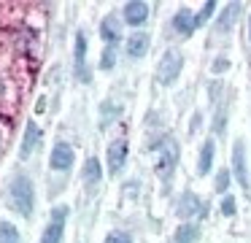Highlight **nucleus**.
<instances>
[{
  "label": "nucleus",
  "instance_id": "obj_26",
  "mask_svg": "<svg viewBox=\"0 0 251 243\" xmlns=\"http://www.w3.org/2000/svg\"><path fill=\"white\" fill-rule=\"evenodd\" d=\"M227 65H229V62H227L224 57L216 59V62H213V73H222V70H227Z\"/></svg>",
  "mask_w": 251,
  "mask_h": 243
},
{
  "label": "nucleus",
  "instance_id": "obj_3",
  "mask_svg": "<svg viewBox=\"0 0 251 243\" xmlns=\"http://www.w3.org/2000/svg\"><path fill=\"white\" fill-rule=\"evenodd\" d=\"M181 68H184V57H181L178 49H168V52L162 54V59H159L157 65V81L162 86H170L176 79H178Z\"/></svg>",
  "mask_w": 251,
  "mask_h": 243
},
{
  "label": "nucleus",
  "instance_id": "obj_18",
  "mask_svg": "<svg viewBox=\"0 0 251 243\" xmlns=\"http://www.w3.org/2000/svg\"><path fill=\"white\" fill-rule=\"evenodd\" d=\"M0 243H22L19 230L11 224V221H0Z\"/></svg>",
  "mask_w": 251,
  "mask_h": 243
},
{
  "label": "nucleus",
  "instance_id": "obj_19",
  "mask_svg": "<svg viewBox=\"0 0 251 243\" xmlns=\"http://www.w3.org/2000/svg\"><path fill=\"white\" fill-rule=\"evenodd\" d=\"M238 11H240V5H238V3H229L227 8L222 11V16H219V30L227 32V30H229V22H232V16L238 14Z\"/></svg>",
  "mask_w": 251,
  "mask_h": 243
},
{
  "label": "nucleus",
  "instance_id": "obj_8",
  "mask_svg": "<svg viewBox=\"0 0 251 243\" xmlns=\"http://www.w3.org/2000/svg\"><path fill=\"white\" fill-rule=\"evenodd\" d=\"M149 46H151V38H149V32H143V30L132 32V35L127 38V57H132V59L146 57Z\"/></svg>",
  "mask_w": 251,
  "mask_h": 243
},
{
  "label": "nucleus",
  "instance_id": "obj_4",
  "mask_svg": "<svg viewBox=\"0 0 251 243\" xmlns=\"http://www.w3.org/2000/svg\"><path fill=\"white\" fill-rule=\"evenodd\" d=\"M87 32L78 30L76 32V79L84 81V84H89L92 81V73H89V65H87Z\"/></svg>",
  "mask_w": 251,
  "mask_h": 243
},
{
  "label": "nucleus",
  "instance_id": "obj_16",
  "mask_svg": "<svg viewBox=\"0 0 251 243\" xmlns=\"http://www.w3.org/2000/svg\"><path fill=\"white\" fill-rule=\"evenodd\" d=\"M213 151H216V143H213L211 138L202 143L200 149V160H197V170H200V176H205V173H211V165H213Z\"/></svg>",
  "mask_w": 251,
  "mask_h": 243
},
{
  "label": "nucleus",
  "instance_id": "obj_25",
  "mask_svg": "<svg viewBox=\"0 0 251 243\" xmlns=\"http://www.w3.org/2000/svg\"><path fill=\"white\" fill-rule=\"evenodd\" d=\"M222 214L224 216H232L235 214V197H229V194H227V197L222 200Z\"/></svg>",
  "mask_w": 251,
  "mask_h": 243
},
{
  "label": "nucleus",
  "instance_id": "obj_13",
  "mask_svg": "<svg viewBox=\"0 0 251 243\" xmlns=\"http://www.w3.org/2000/svg\"><path fill=\"white\" fill-rule=\"evenodd\" d=\"M173 30L181 32V35H192L195 32V14L189 8H178L173 16Z\"/></svg>",
  "mask_w": 251,
  "mask_h": 243
},
{
  "label": "nucleus",
  "instance_id": "obj_23",
  "mask_svg": "<svg viewBox=\"0 0 251 243\" xmlns=\"http://www.w3.org/2000/svg\"><path fill=\"white\" fill-rule=\"evenodd\" d=\"M68 216H71V208H68V205H54V208H51V221H68Z\"/></svg>",
  "mask_w": 251,
  "mask_h": 243
},
{
  "label": "nucleus",
  "instance_id": "obj_9",
  "mask_svg": "<svg viewBox=\"0 0 251 243\" xmlns=\"http://www.w3.org/2000/svg\"><path fill=\"white\" fill-rule=\"evenodd\" d=\"M146 19H149V3H143V0H132V3L125 5V22L127 25L141 27Z\"/></svg>",
  "mask_w": 251,
  "mask_h": 243
},
{
  "label": "nucleus",
  "instance_id": "obj_5",
  "mask_svg": "<svg viewBox=\"0 0 251 243\" xmlns=\"http://www.w3.org/2000/svg\"><path fill=\"white\" fill-rule=\"evenodd\" d=\"M127 154H130V146H127L125 138H116L108 143V151H105V160H108V173H119L127 162Z\"/></svg>",
  "mask_w": 251,
  "mask_h": 243
},
{
  "label": "nucleus",
  "instance_id": "obj_24",
  "mask_svg": "<svg viewBox=\"0 0 251 243\" xmlns=\"http://www.w3.org/2000/svg\"><path fill=\"white\" fill-rule=\"evenodd\" d=\"M229 176H232L229 170H219V173H216V192H227V187H229Z\"/></svg>",
  "mask_w": 251,
  "mask_h": 243
},
{
  "label": "nucleus",
  "instance_id": "obj_1",
  "mask_svg": "<svg viewBox=\"0 0 251 243\" xmlns=\"http://www.w3.org/2000/svg\"><path fill=\"white\" fill-rule=\"evenodd\" d=\"M8 197H11V205L14 211H19L22 216H33V208H35V189H33V181L27 176H14V181L8 184Z\"/></svg>",
  "mask_w": 251,
  "mask_h": 243
},
{
  "label": "nucleus",
  "instance_id": "obj_21",
  "mask_svg": "<svg viewBox=\"0 0 251 243\" xmlns=\"http://www.w3.org/2000/svg\"><path fill=\"white\" fill-rule=\"evenodd\" d=\"M114 65H116V46H105L103 54H100V68L111 70Z\"/></svg>",
  "mask_w": 251,
  "mask_h": 243
},
{
  "label": "nucleus",
  "instance_id": "obj_15",
  "mask_svg": "<svg viewBox=\"0 0 251 243\" xmlns=\"http://www.w3.org/2000/svg\"><path fill=\"white\" fill-rule=\"evenodd\" d=\"M197 238H200V227L192 224V221H184V224L173 232V241L170 243H195Z\"/></svg>",
  "mask_w": 251,
  "mask_h": 243
},
{
  "label": "nucleus",
  "instance_id": "obj_10",
  "mask_svg": "<svg viewBox=\"0 0 251 243\" xmlns=\"http://www.w3.org/2000/svg\"><path fill=\"white\" fill-rule=\"evenodd\" d=\"M178 216L181 219H195L197 214H202V203H200V197L197 194H192V192H186V194H181V200H178Z\"/></svg>",
  "mask_w": 251,
  "mask_h": 243
},
{
  "label": "nucleus",
  "instance_id": "obj_6",
  "mask_svg": "<svg viewBox=\"0 0 251 243\" xmlns=\"http://www.w3.org/2000/svg\"><path fill=\"white\" fill-rule=\"evenodd\" d=\"M232 176L238 178L240 187H249V165H246V146L243 140H235L232 146Z\"/></svg>",
  "mask_w": 251,
  "mask_h": 243
},
{
  "label": "nucleus",
  "instance_id": "obj_27",
  "mask_svg": "<svg viewBox=\"0 0 251 243\" xmlns=\"http://www.w3.org/2000/svg\"><path fill=\"white\" fill-rule=\"evenodd\" d=\"M249 38H251V16H249Z\"/></svg>",
  "mask_w": 251,
  "mask_h": 243
},
{
  "label": "nucleus",
  "instance_id": "obj_2",
  "mask_svg": "<svg viewBox=\"0 0 251 243\" xmlns=\"http://www.w3.org/2000/svg\"><path fill=\"white\" fill-rule=\"evenodd\" d=\"M176 165H178V143L170 135H165L157 143V149H154V170H157V176L162 181H168L173 176Z\"/></svg>",
  "mask_w": 251,
  "mask_h": 243
},
{
  "label": "nucleus",
  "instance_id": "obj_22",
  "mask_svg": "<svg viewBox=\"0 0 251 243\" xmlns=\"http://www.w3.org/2000/svg\"><path fill=\"white\" fill-rule=\"evenodd\" d=\"M105 243H132V238L122 230H111L108 235H105Z\"/></svg>",
  "mask_w": 251,
  "mask_h": 243
},
{
  "label": "nucleus",
  "instance_id": "obj_14",
  "mask_svg": "<svg viewBox=\"0 0 251 243\" xmlns=\"http://www.w3.org/2000/svg\"><path fill=\"white\" fill-rule=\"evenodd\" d=\"M81 176H84V184H89V187H95V184L103 178V167H100V160H98V157H87Z\"/></svg>",
  "mask_w": 251,
  "mask_h": 243
},
{
  "label": "nucleus",
  "instance_id": "obj_17",
  "mask_svg": "<svg viewBox=\"0 0 251 243\" xmlns=\"http://www.w3.org/2000/svg\"><path fill=\"white\" fill-rule=\"evenodd\" d=\"M62 235H65V221H49V224L44 227L41 243H60Z\"/></svg>",
  "mask_w": 251,
  "mask_h": 243
},
{
  "label": "nucleus",
  "instance_id": "obj_20",
  "mask_svg": "<svg viewBox=\"0 0 251 243\" xmlns=\"http://www.w3.org/2000/svg\"><path fill=\"white\" fill-rule=\"evenodd\" d=\"M213 11H216V0H208V3L202 5V11H197V14H195V30H197V27H202V25H205V22H208V16H211Z\"/></svg>",
  "mask_w": 251,
  "mask_h": 243
},
{
  "label": "nucleus",
  "instance_id": "obj_11",
  "mask_svg": "<svg viewBox=\"0 0 251 243\" xmlns=\"http://www.w3.org/2000/svg\"><path fill=\"white\" fill-rule=\"evenodd\" d=\"M100 38L105 41V46H116V43L122 41V25H119L116 16L103 19V25H100Z\"/></svg>",
  "mask_w": 251,
  "mask_h": 243
},
{
  "label": "nucleus",
  "instance_id": "obj_7",
  "mask_svg": "<svg viewBox=\"0 0 251 243\" xmlns=\"http://www.w3.org/2000/svg\"><path fill=\"white\" fill-rule=\"evenodd\" d=\"M51 167L54 170H68L73 165V146L65 143V140H57L54 149H51V157H49Z\"/></svg>",
  "mask_w": 251,
  "mask_h": 243
},
{
  "label": "nucleus",
  "instance_id": "obj_12",
  "mask_svg": "<svg viewBox=\"0 0 251 243\" xmlns=\"http://www.w3.org/2000/svg\"><path fill=\"white\" fill-rule=\"evenodd\" d=\"M38 138H41V130H38V124L30 119V122L25 124V138H22V149H19L22 160H27V157L33 154V149H35V143H38Z\"/></svg>",
  "mask_w": 251,
  "mask_h": 243
}]
</instances>
